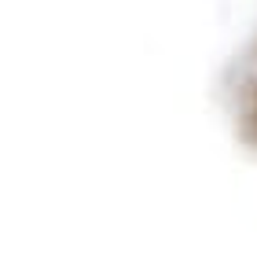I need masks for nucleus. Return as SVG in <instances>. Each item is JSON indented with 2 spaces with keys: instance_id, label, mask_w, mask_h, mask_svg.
<instances>
[{
  "instance_id": "f257e3e1",
  "label": "nucleus",
  "mask_w": 257,
  "mask_h": 254,
  "mask_svg": "<svg viewBox=\"0 0 257 254\" xmlns=\"http://www.w3.org/2000/svg\"><path fill=\"white\" fill-rule=\"evenodd\" d=\"M239 107H242V122H246V133L257 140V44L250 48L246 74H242V85H239Z\"/></svg>"
}]
</instances>
